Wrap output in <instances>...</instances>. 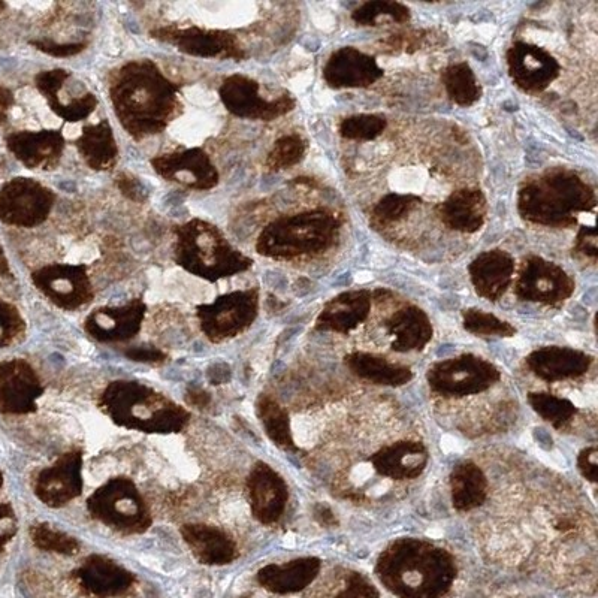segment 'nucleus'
<instances>
[{"mask_svg":"<svg viewBox=\"0 0 598 598\" xmlns=\"http://www.w3.org/2000/svg\"><path fill=\"white\" fill-rule=\"evenodd\" d=\"M483 199L480 193H461L445 205L446 219L456 229L474 231L482 223Z\"/></svg>","mask_w":598,"mask_h":598,"instance_id":"20","label":"nucleus"},{"mask_svg":"<svg viewBox=\"0 0 598 598\" xmlns=\"http://www.w3.org/2000/svg\"><path fill=\"white\" fill-rule=\"evenodd\" d=\"M250 506L256 518L273 521L282 504V488L268 468L258 465L249 477Z\"/></svg>","mask_w":598,"mask_h":598,"instance_id":"19","label":"nucleus"},{"mask_svg":"<svg viewBox=\"0 0 598 598\" xmlns=\"http://www.w3.org/2000/svg\"><path fill=\"white\" fill-rule=\"evenodd\" d=\"M256 313V291L231 292L196 308L201 331L213 343H222L240 335L255 320Z\"/></svg>","mask_w":598,"mask_h":598,"instance_id":"7","label":"nucleus"},{"mask_svg":"<svg viewBox=\"0 0 598 598\" xmlns=\"http://www.w3.org/2000/svg\"><path fill=\"white\" fill-rule=\"evenodd\" d=\"M18 531L17 515L9 504H0V552L14 539Z\"/></svg>","mask_w":598,"mask_h":598,"instance_id":"27","label":"nucleus"},{"mask_svg":"<svg viewBox=\"0 0 598 598\" xmlns=\"http://www.w3.org/2000/svg\"><path fill=\"white\" fill-rule=\"evenodd\" d=\"M442 531L439 530V528H431L430 531H428V536L431 537H442Z\"/></svg>","mask_w":598,"mask_h":598,"instance_id":"37","label":"nucleus"},{"mask_svg":"<svg viewBox=\"0 0 598 598\" xmlns=\"http://www.w3.org/2000/svg\"><path fill=\"white\" fill-rule=\"evenodd\" d=\"M180 86L151 60L128 63L114 74L110 95L114 111L135 140L162 134L180 113Z\"/></svg>","mask_w":598,"mask_h":598,"instance_id":"1","label":"nucleus"},{"mask_svg":"<svg viewBox=\"0 0 598 598\" xmlns=\"http://www.w3.org/2000/svg\"><path fill=\"white\" fill-rule=\"evenodd\" d=\"M220 99L229 113L240 119L271 120L291 110V99L265 101L259 95V84L246 75L235 74L226 78L220 86Z\"/></svg>","mask_w":598,"mask_h":598,"instance_id":"13","label":"nucleus"},{"mask_svg":"<svg viewBox=\"0 0 598 598\" xmlns=\"http://www.w3.org/2000/svg\"><path fill=\"white\" fill-rule=\"evenodd\" d=\"M409 198L407 196L391 195L383 199L382 204L377 207V217L383 220H395L407 210Z\"/></svg>","mask_w":598,"mask_h":598,"instance_id":"28","label":"nucleus"},{"mask_svg":"<svg viewBox=\"0 0 598 598\" xmlns=\"http://www.w3.org/2000/svg\"><path fill=\"white\" fill-rule=\"evenodd\" d=\"M87 512L95 521L125 536L146 533L153 524L146 500L128 477H114L99 486L87 498Z\"/></svg>","mask_w":598,"mask_h":598,"instance_id":"4","label":"nucleus"},{"mask_svg":"<svg viewBox=\"0 0 598 598\" xmlns=\"http://www.w3.org/2000/svg\"><path fill=\"white\" fill-rule=\"evenodd\" d=\"M24 322L17 308L0 302V347L9 346L23 335Z\"/></svg>","mask_w":598,"mask_h":598,"instance_id":"24","label":"nucleus"},{"mask_svg":"<svg viewBox=\"0 0 598 598\" xmlns=\"http://www.w3.org/2000/svg\"><path fill=\"white\" fill-rule=\"evenodd\" d=\"M174 261L208 282L228 279L252 267V261L235 250L216 226L202 220L175 228Z\"/></svg>","mask_w":598,"mask_h":598,"instance_id":"3","label":"nucleus"},{"mask_svg":"<svg viewBox=\"0 0 598 598\" xmlns=\"http://www.w3.org/2000/svg\"><path fill=\"white\" fill-rule=\"evenodd\" d=\"M570 398H572L573 403H575L578 407L588 406L587 401H585V398L582 397V395L579 394V392H572V394H570Z\"/></svg>","mask_w":598,"mask_h":598,"instance_id":"34","label":"nucleus"},{"mask_svg":"<svg viewBox=\"0 0 598 598\" xmlns=\"http://www.w3.org/2000/svg\"><path fill=\"white\" fill-rule=\"evenodd\" d=\"M385 128V122L377 117L364 116L346 120L341 132L347 138H374Z\"/></svg>","mask_w":598,"mask_h":598,"instance_id":"25","label":"nucleus"},{"mask_svg":"<svg viewBox=\"0 0 598 598\" xmlns=\"http://www.w3.org/2000/svg\"><path fill=\"white\" fill-rule=\"evenodd\" d=\"M81 590L96 598H119L126 596L135 585V575L105 555L87 557L72 572Z\"/></svg>","mask_w":598,"mask_h":598,"instance_id":"15","label":"nucleus"},{"mask_svg":"<svg viewBox=\"0 0 598 598\" xmlns=\"http://www.w3.org/2000/svg\"><path fill=\"white\" fill-rule=\"evenodd\" d=\"M150 35L193 57L220 60H243L247 57L237 35L219 27L166 24L151 30Z\"/></svg>","mask_w":598,"mask_h":598,"instance_id":"6","label":"nucleus"},{"mask_svg":"<svg viewBox=\"0 0 598 598\" xmlns=\"http://www.w3.org/2000/svg\"><path fill=\"white\" fill-rule=\"evenodd\" d=\"M585 394H587V398H585V401H590L591 404H596V398H597V389L596 386H591V388H587L585 389Z\"/></svg>","mask_w":598,"mask_h":598,"instance_id":"35","label":"nucleus"},{"mask_svg":"<svg viewBox=\"0 0 598 598\" xmlns=\"http://www.w3.org/2000/svg\"><path fill=\"white\" fill-rule=\"evenodd\" d=\"M154 171L168 181L193 190H210L219 184L220 175L211 157L199 147L160 154L151 159Z\"/></svg>","mask_w":598,"mask_h":598,"instance_id":"12","label":"nucleus"},{"mask_svg":"<svg viewBox=\"0 0 598 598\" xmlns=\"http://www.w3.org/2000/svg\"><path fill=\"white\" fill-rule=\"evenodd\" d=\"M389 489V483H379V485L374 486L373 492L374 494H385L386 491Z\"/></svg>","mask_w":598,"mask_h":598,"instance_id":"36","label":"nucleus"},{"mask_svg":"<svg viewBox=\"0 0 598 598\" xmlns=\"http://www.w3.org/2000/svg\"><path fill=\"white\" fill-rule=\"evenodd\" d=\"M180 534L195 560L205 566H226L238 557L237 543L223 528L186 524L180 528Z\"/></svg>","mask_w":598,"mask_h":598,"instance_id":"16","label":"nucleus"},{"mask_svg":"<svg viewBox=\"0 0 598 598\" xmlns=\"http://www.w3.org/2000/svg\"><path fill=\"white\" fill-rule=\"evenodd\" d=\"M3 485V474L2 471H0V488H2Z\"/></svg>","mask_w":598,"mask_h":598,"instance_id":"38","label":"nucleus"},{"mask_svg":"<svg viewBox=\"0 0 598 598\" xmlns=\"http://www.w3.org/2000/svg\"><path fill=\"white\" fill-rule=\"evenodd\" d=\"M56 195L38 181L21 178L0 193V219L9 225L33 228L41 225L53 211Z\"/></svg>","mask_w":598,"mask_h":598,"instance_id":"9","label":"nucleus"},{"mask_svg":"<svg viewBox=\"0 0 598 598\" xmlns=\"http://www.w3.org/2000/svg\"><path fill=\"white\" fill-rule=\"evenodd\" d=\"M8 144L30 169L56 168L65 151V140L56 131L17 132L9 137Z\"/></svg>","mask_w":598,"mask_h":598,"instance_id":"17","label":"nucleus"},{"mask_svg":"<svg viewBox=\"0 0 598 598\" xmlns=\"http://www.w3.org/2000/svg\"><path fill=\"white\" fill-rule=\"evenodd\" d=\"M371 474H373V468L368 464H361L352 471V480L353 482L362 483L370 479Z\"/></svg>","mask_w":598,"mask_h":598,"instance_id":"32","label":"nucleus"},{"mask_svg":"<svg viewBox=\"0 0 598 598\" xmlns=\"http://www.w3.org/2000/svg\"><path fill=\"white\" fill-rule=\"evenodd\" d=\"M99 409L117 427L144 434H178L190 412L137 380L111 382L99 397Z\"/></svg>","mask_w":598,"mask_h":598,"instance_id":"2","label":"nucleus"},{"mask_svg":"<svg viewBox=\"0 0 598 598\" xmlns=\"http://www.w3.org/2000/svg\"><path fill=\"white\" fill-rule=\"evenodd\" d=\"M30 44L53 57L77 56L86 48V44H81V42L62 44V42H56L54 39H41V41H32Z\"/></svg>","mask_w":598,"mask_h":598,"instance_id":"26","label":"nucleus"},{"mask_svg":"<svg viewBox=\"0 0 598 598\" xmlns=\"http://www.w3.org/2000/svg\"><path fill=\"white\" fill-rule=\"evenodd\" d=\"M329 232L331 226L323 214H301L277 220L259 237L258 252L270 258H294L325 246Z\"/></svg>","mask_w":598,"mask_h":598,"instance_id":"5","label":"nucleus"},{"mask_svg":"<svg viewBox=\"0 0 598 598\" xmlns=\"http://www.w3.org/2000/svg\"><path fill=\"white\" fill-rule=\"evenodd\" d=\"M30 539L39 551L51 552V554L63 555V557H71V555L77 554L81 548L80 542L71 534L57 530L45 522L30 528Z\"/></svg>","mask_w":598,"mask_h":598,"instance_id":"21","label":"nucleus"},{"mask_svg":"<svg viewBox=\"0 0 598 598\" xmlns=\"http://www.w3.org/2000/svg\"><path fill=\"white\" fill-rule=\"evenodd\" d=\"M458 446H459V443H458V440L455 439V437H452V436L443 437L442 449L445 450L446 453L453 452V450L459 449Z\"/></svg>","mask_w":598,"mask_h":598,"instance_id":"33","label":"nucleus"},{"mask_svg":"<svg viewBox=\"0 0 598 598\" xmlns=\"http://www.w3.org/2000/svg\"><path fill=\"white\" fill-rule=\"evenodd\" d=\"M77 150L89 168L95 171H108L114 168L119 156L116 137L107 120L84 126L77 138Z\"/></svg>","mask_w":598,"mask_h":598,"instance_id":"18","label":"nucleus"},{"mask_svg":"<svg viewBox=\"0 0 598 598\" xmlns=\"http://www.w3.org/2000/svg\"><path fill=\"white\" fill-rule=\"evenodd\" d=\"M44 386L35 368L23 359L0 364V413L30 415L38 410Z\"/></svg>","mask_w":598,"mask_h":598,"instance_id":"11","label":"nucleus"},{"mask_svg":"<svg viewBox=\"0 0 598 598\" xmlns=\"http://www.w3.org/2000/svg\"><path fill=\"white\" fill-rule=\"evenodd\" d=\"M143 299H134L120 307H102L87 316L84 329L99 343H125L137 337L146 317Z\"/></svg>","mask_w":598,"mask_h":598,"instance_id":"14","label":"nucleus"},{"mask_svg":"<svg viewBox=\"0 0 598 598\" xmlns=\"http://www.w3.org/2000/svg\"><path fill=\"white\" fill-rule=\"evenodd\" d=\"M126 356L132 361L143 362V364H162L166 359L162 350L153 346H137L126 350Z\"/></svg>","mask_w":598,"mask_h":598,"instance_id":"30","label":"nucleus"},{"mask_svg":"<svg viewBox=\"0 0 598 598\" xmlns=\"http://www.w3.org/2000/svg\"><path fill=\"white\" fill-rule=\"evenodd\" d=\"M187 397H189L190 403L196 407H205L208 403H210V395L207 392L202 391V389H190L187 392Z\"/></svg>","mask_w":598,"mask_h":598,"instance_id":"31","label":"nucleus"},{"mask_svg":"<svg viewBox=\"0 0 598 598\" xmlns=\"http://www.w3.org/2000/svg\"><path fill=\"white\" fill-rule=\"evenodd\" d=\"M84 456L80 449L69 450L50 467L42 468L35 480V495L50 509H62L83 494Z\"/></svg>","mask_w":598,"mask_h":598,"instance_id":"10","label":"nucleus"},{"mask_svg":"<svg viewBox=\"0 0 598 598\" xmlns=\"http://www.w3.org/2000/svg\"><path fill=\"white\" fill-rule=\"evenodd\" d=\"M36 288L62 310L86 307L95 298L92 279L86 265L48 264L33 271Z\"/></svg>","mask_w":598,"mask_h":598,"instance_id":"8","label":"nucleus"},{"mask_svg":"<svg viewBox=\"0 0 598 598\" xmlns=\"http://www.w3.org/2000/svg\"><path fill=\"white\" fill-rule=\"evenodd\" d=\"M117 187L126 198L132 199V201L143 202L147 198L146 187L132 175L120 174L117 178Z\"/></svg>","mask_w":598,"mask_h":598,"instance_id":"29","label":"nucleus"},{"mask_svg":"<svg viewBox=\"0 0 598 598\" xmlns=\"http://www.w3.org/2000/svg\"><path fill=\"white\" fill-rule=\"evenodd\" d=\"M446 86L453 99L459 104H471L477 98L473 74L465 65L455 66L446 75Z\"/></svg>","mask_w":598,"mask_h":598,"instance_id":"23","label":"nucleus"},{"mask_svg":"<svg viewBox=\"0 0 598 598\" xmlns=\"http://www.w3.org/2000/svg\"><path fill=\"white\" fill-rule=\"evenodd\" d=\"M305 146L298 135H288L277 141L267 159V166L271 171L289 168L301 160Z\"/></svg>","mask_w":598,"mask_h":598,"instance_id":"22","label":"nucleus"}]
</instances>
